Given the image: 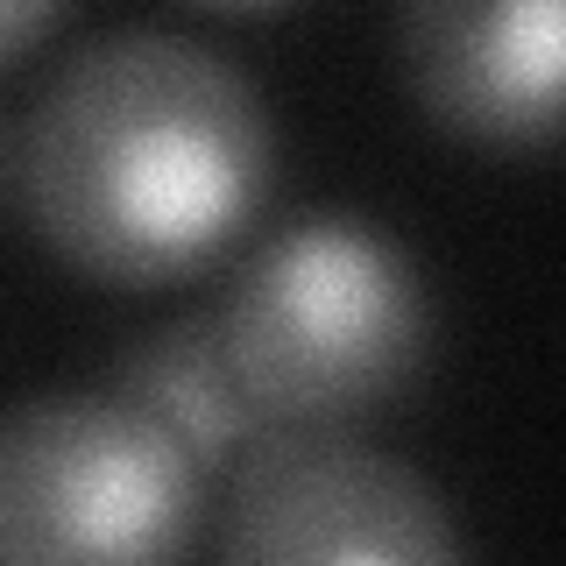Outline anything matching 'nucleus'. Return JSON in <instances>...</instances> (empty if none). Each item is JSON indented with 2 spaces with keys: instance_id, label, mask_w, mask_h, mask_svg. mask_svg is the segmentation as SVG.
I'll return each mask as SVG.
<instances>
[{
  "instance_id": "1",
  "label": "nucleus",
  "mask_w": 566,
  "mask_h": 566,
  "mask_svg": "<svg viewBox=\"0 0 566 566\" xmlns=\"http://www.w3.org/2000/svg\"><path fill=\"white\" fill-rule=\"evenodd\" d=\"M276 142L255 85L185 35H99L8 128L29 234L93 283L149 291L227 255L270 199Z\"/></svg>"
},
{
  "instance_id": "2",
  "label": "nucleus",
  "mask_w": 566,
  "mask_h": 566,
  "mask_svg": "<svg viewBox=\"0 0 566 566\" xmlns=\"http://www.w3.org/2000/svg\"><path fill=\"white\" fill-rule=\"evenodd\" d=\"M212 318L276 432H347L389 411L432 354V305L397 241L312 212L234 270Z\"/></svg>"
},
{
  "instance_id": "3",
  "label": "nucleus",
  "mask_w": 566,
  "mask_h": 566,
  "mask_svg": "<svg viewBox=\"0 0 566 566\" xmlns=\"http://www.w3.org/2000/svg\"><path fill=\"white\" fill-rule=\"evenodd\" d=\"M199 453L135 397L57 389L0 424V553L170 559L199 531Z\"/></svg>"
},
{
  "instance_id": "4",
  "label": "nucleus",
  "mask_w": 566,
  "mask_h": 566,
  "mask_svg": "<svg viewBox=\"0 0 566 566\" xmlns=\"http://www.w3.org/2000/svg\"><path fill=\"white\" fill-rule=\"evenodd\" d=\"M220 553L241 566L326 559H453L447 495L418 468L368 453L340 432H270L234 468Z\"/></svg>"
},
{
  "instance_id": "5",
  "label": "nucleus",
  "mask_w": 566,
  "mask_h": 566,
  "mask_svg": "<svg viewBox=\"0 0 566 566\" xmlns=\"http://www.w3.org/2000/svg\"><path fill=\"white\" fill-rule=\"evenodd\" d=\"M397 57L424 120L453 142H566V0H403Z\"/></svg>"
},
{
  "instance_id": "6",
  "label": "nucleus",
  "mask_w": 566,
  "mask_h": 566,
  "mask_svg": "<svg viewBox=\"0 0 566 566\" xmlns=\"http://www.w3.org/2000/svg\"><path fill=\"white\" fill-rule=\"evenodd\" d=\"M120 397H135L149 418H164L191 453L199 468H220V460H248L262 439L276 432L270 411L255 403L248 376L234 368L227 354V333L212 312H191L177 326L149 333L114 376Z\"/></svg>"
},
{
  "instance_id": "7",
  "label": "nucleus",
  "mask_w": 566,
  "mask_h": 566,
  "mask_svg": "<svg viewBox=\"0 0 566 566\" xmlns=\"http://www.w3.org/2000/svg\"><path fill=\"white\" fill-rule=\"evenodd\" d=\"M64 14V0H0V43H8V64H22L35 50V35Z\"/></svg>"
},
{
  "instance_id": "8",
  "label": "nucleus",
  "mask_w": 566,
  "mask_h": 566,
  "mask_svg": "<svg viewBox=\"0 0 566 566\" xmlns=\"http://www.w3.org/2000/svg\"><path fill=\"white\" fill-rule=\"evenodd\" d=\"M191 8H212V14H270V8H291V0H191Z\"/></svg>"
}]
</instances>
